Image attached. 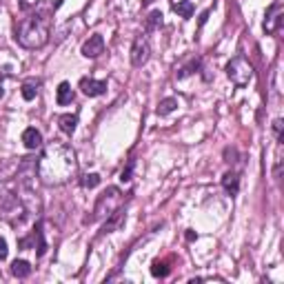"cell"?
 I'll return each instance as SVG.
<instances>
[{
  "label": "cell",
  "instance_id": "4fadbf2b",
  "mask_svg": "<svg viewBox=\"0 0 284 284\" xmlns=\"http://www.w3.org/2000/svg\"><path fill=\"white\" fill-rule=\"evenodd\" d=\"M222 187H225V191H227L229 195H235V193H238V189H240V178H238V173L227 171L225 175H222Z\"/></svg>",
  "mask_w": 284,
  "mask_h": 284
},
{
  "label": "cell",
  "instance_id": "30bf717a",
  "mask_svg": "<svg viewBox=\"0 0 284 284\" xmlns=\"http://www.w3.org/2000/svg\"><path fill=\"white\" fill-rule=\"evenodd\" d=\"M80 89H83L85 96L89 98H96V96H103L107 91V83L105 80H93V78H83L80 80Z\"/></svg>",
  "mask_w": 284,
  "mask_h": 284
},
{
  "label": "cell",
  "instance_id": "83f0119b",
  "mask_svg": "<svg viewBox=\"0 0 284 284\" xmlns=\"http://www.w3.org/2000/svg\"><path fill=\"white\" fill-rule=\"evenodd\" d=\"M5 96V87H3V83H0V98Z\"/></svg>",
  "mask_w": 284,
  "mask_h": 284
},
{
  "label": "cell",
  "instance_id": "d4e9b609",
  "mask_svg": "<svg viewBox=\"0 0 284 284\" xmlns=\"http://www.w3.org/2000/svg\"><path fill=\"white\" fill-rule=\"evenodd\" d=\"M133 167H136V160H129V162H127V167L123 169V173H120V180H123V182H129L131 180V173H133Z\"/></svg>",
  "mask_w": 284,
  "mask_h": 284
},
{
  "label": "cell",
  "instance_id": "484cf974",
  "mask_svg": "<svg viewBox=\"0 0 284 284\" xmlns=\"http://www.w3.org/2000/svg\"><path fill=\"white\" fill-rule=\"evenodd\" d=\"M7 253H9V249H7V242H5V238H0V262L7 260Z\"/></svg>",
  "mask_w": 284,
  "mask_h": 284
},
{
  "label": "cell",
  "instance_id": "f1b7e54d",
  "mask_svg": "<svg viewBox=\"0 0 284 284\" xmlns=\"http://www.w3.org/2000/svg\"><path fill=\"white\" fill-rule=\"evenodd\" d=\"M149 3H153V0H145V5H149Z\"/></svg>",
  "mask_w": 284,
  "mask_h": 284
},
{
  "label": "cell",
  "instance_id": "52a82bcc",
  "mask_svg": "<svg viewBox=\"0 0 284 284\" xmlns=\"http://www.w3.org/2000/svg\"><path fill=\"white\" fill-rule=\"evenodd\" d=\"M31 245H33V249H38V255H45L47 242H45V235H43V225H38L36 229H33V233L29 235V238L18 240V247L20 249H29Z\"/></svg>",
  "mask_w": 284,
  "mask_h": 284
},
{
  "label": "cell",
  "instance_id": "d6986e66",
  "mask_svg": "<svg viewBox=\"0 0 284 284\" xmlns=\"http://www.w3.org/2000/svg\"><path fill=\"white\" fill-rule=\"evenodd\" d=\"M160 25H162V13L160 11H151V13H149V18H147V23H145V33L155 31Z\"/></svg>",
  "mask_w": 284,
  "mask_h": 284
},
{
  "label": "cell",
  "instance_id": "7a4b0ae2",
  "mask_svg": "<svg viewBox=\"0 0 284 284\" xmlns=\"http://www.w3.org/2000/svg\"><path fill=\"white\" fill-rule=\"evenodd\" d=\"M49 31H51V20L47 11H33L25 16L18 23L16 38L25 49H40L49 43Z\"/></svg>",
  "mask_w": 284,
  "mask_h": 284
},
{
  "label": "cell",
  "instance_id": "ac0fdd59",
  "mask_svg": "<svg viewBox=\"0 0 284 284\" xmlns=\"http://www.w3.org/2000/svg\"><path fill=\"white\" fill-rule=\"evenodd\" d=\"M125 222V215L123 213H111L109 218H107V222H105V227H103V231H100V235H105V233H111V231H116V229L120 227Z\"/></svg>",
  "mask_w": 284,
  "mask_h": 284
},
{
  "label": "cell",
  "instance_id": "8992f818",
  "mask_svg": "<svg viewBox=\"0 0 284 284\" xmlns=\"http://www.w3.org/2000/svg\"><path fill=\"white\" fill-rule=\"evenodd\" d=\"M149 53H151V45H149V38L142 33V36H138L136 40H133V45H131V65L133 67L147 65Z\"/></svg>",
  "mask_w": 284,
  "mask_h": 284
},
{
  "label": "cell",
  "instance_id": "4316f807",
  "mask_svg": "<svg viewBox=\"0 0 284 284\" xmlns=\"http://www.w3.org/2000/svg\"><path fill=\"white\" fill-rule=\"evenodd\" d=\"M282 125H284V123H282L280 118L273 123V131H275V136H278V140H280V142H282Z\"/></svg>",
  "mask_w": 284,
  "mask_h": 284
},
{
  "label": "cell",
  "instance_id": "3957f363",
  "mask_svg": "<svg viewBox=\"0 0 284 284\" xmlns=\"http://www.w3.org/2000/svg\"><path fill=\"white\" fill-rule=\"evenodd\" d=\"M120 205H123V191L118 187H107V191H103L96 200V207H93V215L89 220H103L109 218L111 213H116Z\"/></svg>",
  "mask_w": 284,
  "mask_h": 284
},
{
  "label": "cell",
  "instance_id": "2e32d148",
  "mask_svg": "<svg viewBox=\"0 0 284 284\" xmlns=\"http://www.w3.org/2000/svg\"><path fill=\"white\" fill-rule=\"evenodd\" d=\"M11 273L16 278H29L31 275V265L27 260H13L11 262Z\"/></svg>",
  "mask_w": 284,
  "mask_h": 284
},
{
  "label": "cell",
  "instance_id": "277c9868",
  "mask_svg": "<svg viewBox=\"0 0 284 284\" xmlns=\"http://www.w3.org/2000/svg\"><path fill=\"white\" fill-rule=\"evenodd\" d=\"M27 215H29V211H27V207L20 202L16 193L3 195V200H0V218L7 220L11 227H20Z\"/></svg>",
  "mask_w": 284,
  "mask_h": 284
},
{
  "label": "cell",
  "instance_id": "7402d4cb",
  "mask_svg": "<svg viewBox=\"0 0 284 284\" xmlns=\"http://www.w3.org/2000/svg\"><path fill=\"white\" fill-rule=\"evenodd\" d=\"M151 273L155 275V278H167V275H169V267H167V262L155 260L153 265H151Z\"/></svg>",
  "mask_w": 284,
  "mask_h": 284
},
{
  "label": "cell",
  "instance_id": "8fae6325",
  "mask_svg": "<svg viewBox=\"0 0 284 284\" xmlns=\"http://www.w3.org/2000/svg\"><path fill=\"white\" fill-rule=\"evenodd\" d=\"M63 0H20L23 9H33V11H51L58 9Z\"/></svg>",
  "mask_w": 284,
  "mask_h": 284
},
{
  "label": "cell",
  "instance_id": "9c48e42d",
  "mask_svg": "<svg viewBox=\"0 0 284 284\" xmlns=\"http://www.w3.org/2000/svg\"><path fill=\"white\" fill-rule=\"evenodd\" d=\"M282 18H284V13H282V5L280 3H275L271 9L267 11V18H265V31L267 33H275L280 29V25H282Z\"/></svg>",
  "mask_w": 284,
  "mask_h": 284
},
{
  "label": "cell",
  "instance_id": "e0dca14e",
  "mask_svg": "<svg viewBox=\"0 0 284 284\" xmlns=\"http://www.w3.org/2000/svg\"><path fill=\"white\" fill-rule=\"evenodd\" d=\"M56 100H58V105H60V107L69 105V103H71V100H73V89H71V85H69V83H60V87H58V96H56Z\"/></svg>",
  "mask_w": 284,
  "mask_h": 284
},
{
  "label": "cell",
  "instance_id": "5bb4252c",
  "mask_svg": "<svg viewBox=\"0 0 284 284\" xmlns=\"http://www.w3.org/2000/svg\"><path fill=\"white\" fill-rule=\"evenodd\" d=\"M58 125H60V131L63 133H71L76 131V127H78V116L76 113H65V116H60L58 118Z\"/></svg>",
  "mask_w": 284,
  "mask_h": 284
},
{
  "label": "cell",
  "instance_id": "cb8c5ba5",
  "mask_svg": "<svg viewBox=\"0 0 284 284\" xmlns=\"http://www.w3.org/2000/svg\"><path fill=\"white\" fill-rule=\"evenodd\" d=\"M80 185H83L85 189H93V187H98L100 185V175L98 173H87L83 180H80Z\"/></svg>",
  "mask_w": 284,
  "mask_h": 284
},
{
  "label": "cell",
  "instance_id": "ffe728a7",
  "mask_svg": "<svg viewBox=\"0 0 284 284\" xmlns=\"http://www.w3.org/2000/svg\"><path fill=\"white\" fill-rule=\"evenodd\" d=\"M175 109H178V100H175V98H165L158 105V116H169V113L175 111Z\"/></svg>",
  "mask_w": 284,
  "mask_h": 284
},
{
  "label": "cell",
  "instance_id": "6da1fadb",
  "mask_svg": "<svg viewBox=\"0 0 284 284\" xmlns=\"http://www.w3.org/2000/svg\"><path fill=\"white\" fill-rule=\"evenodd\" d=\"M36 171L43 185H49V187L65 185V182H69L71 178L78 175L76 151L69 145H65V142L53 140L45 147L43 155L38 158Z\"/></svg>",
  "mask_w": 284,
  "mask_h": 284
},
{
  "label": "cell",
  "instance_id": "9a60e30c",
  "mask_svg": "<svg viewBox=\"0 0 284 284\" xmlns=\"http://www.w3.org/2000/svg\"><path fill=\"white\" fill-rule=\"evenodd\" d=\"M173 11L178 13L180 18H191L193 11H195V7H193L191 0H175V3H173Z\"/></svg>",
  "mask_w": 284,
  "mask_h": 284
},
{
  "label": "cell",
  "instance_id": "44dd1931",
  "mask_svg": "<svg viewBox=\"0 0 284 284\" xmlns=\"http://www.w3.org/2000/svg\"><path fill=\"white\" fill-rule=\"evenodd\" d=\"M38 80H27V83L23 85V98L25 100H33L38 96Z\"/></svg>",
  "mask_w": 284,
  "mask_h": 284
},
{
  "label": "cell",
  "instance_id": "ba28073f",
  "mask_svg": "<svg viewBox=\"0 0 284 284\" xmlns=\"http://www.w3.org/2000/svg\"><path fill=\"white\" fill-rule=\"evenodd\" d=\"M103 51H105V38L100 33H93V36H89V40H85V45H83L85 58H98Z\"/></svg>",
  "mask_w": 284,
  "mask_h": 284
},
{
  "label": "cell",
  "instance_id": "7c38bea8",
  "mask_svg": "<svg viewBox=\"0 0 284 284\" xmlns=\"http://www.w3.org/2000/svg\"><path fill=\"white\" fill-rule=\"evenodd\" d=\"M23 145L27 149H38L40 145H43V133H40L38 129H33V127H29V129H25L23 131Z\"/></svg>",
  "mask_w": 284,
  "mask_h": 284
},
{
  "label": "cell",
  "instance_id": "5b68a950",
  "mask_svg": "<svg viewBox=\"0 0 284 284\" xmlns=\"http://www.w3.org/2000/svg\"><path fill=\"white\" fill-rule=\"evenodd\" d=\"M227 76L235 87H247L253 80V67L245 56H235L227 65Z\"/></svg>",
  "mask_w": 284,
  "mask_h": 284
},
{
  "label": "cell",
  "instance_id": "603a6c76",
  "mask_svg": "<svg viewBox=\"0 0 284 284\" xmlns=\"http://www.w3.org/2000/svg\"><path fill=\"white\" fill-rule=\"evenodd\" d=\"M200 65H202V63H200V60H191V63H189L187 67H182V69L178 71V78L182 80V78L191 76V73H193V71H198V69H200Z\"/></svg>",
  "mask_w": 284,
  "mask_h": 284
}]
</instances>
